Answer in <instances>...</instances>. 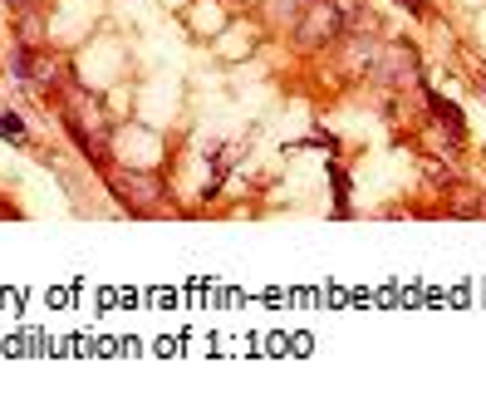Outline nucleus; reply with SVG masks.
Returning a JSON list of instances; mask_svg holds the SVG:
<instances>
[{
    "mask_svg": "<svg viewBox=\"0 0 486 418\" xmlns=\"http://www.w3.org/2000/svg\"><path fill=\"white\" fill-rule=\"evenodd\" d=\"M339 30H344V10H339L334 0H314V5L304 10V20H300L295 40H300L304 50H319V45H329Z\"/></svg>",
    "mask_w": 486,
    "mask_h": 418,
    "instance_id": "f257e3e1",
    "label": "nucleus"
},
{
    "mask_svg": "<svg viewBox=\"0 0 486 418\" xmlns=\"http://www.w3.org/2000/svg\"><path fill=\"white\" fill-rule=\"evenodd\" d=\"M108 187H113L118 202H128V207H153V202L162 197V182L148 178V173H108Z\"/></svg>",
    "mask_w": 486,
    "mask_h": 418,
    "instance_id": "f03ea898",
    "label": "nucleus"
},
{
    "mask_svg": "<svg viewBox=\"0 0 486 418\" xmlns=\"http://www.w3.org/2000/svg\"><path fill=\"white\" fill-rule=\"evenodd\" d=\"M379 74L389 79L393 89H398V84H408V79H417V50H413V45H398V50H389Z\"/></svg>",
    "mask_w": 486,
    "mask_h": 418,
    "instance_id": "7ed1b4c3",
    "label": "nucleus"
},
{
    "mask_svg": "<svg viewBox=\"0 0 486 418\" xmlns=\"http://www.w3.org/2000/svg\"><path fill=\"white\" fill-rule=\"evenodd\" d=\"M427 104H432V113H437V123H447V128H452V138H457V143L467 138V123H462V113H457V104H447L442 94H427Z\"/></svg>",
    "mask_w": 486,
    "mask_h": 418,
    "instance_id": "20e7f679",
    "label": "nucleus"
},
{
    "mask_svg": "<svg viewBox=\"0 0 486 418\" xmlns=\"http://www.w3.org/2000/svg\"><path fill=\"white\" fill-rule=\"evenodd\" d=\"M0 138H5V143H25V138H30V133H25V118H20V113H5V118H0Z\"/></svg>",
    "mask_w": 486,
    "mask_h": 418,
    "instance_id": "39448f33",
    "label": "nucleus"
},
{
    "mask_svg": "<svg viewBox=\"0 0 486 418\" xmlns=\"http://www.w3.org/2000/svg\"><path fill=\"white\" fill-rule=\"evenodd\" d=\"M427 182H432V187H452V168L432 163V168H427Z\"/></svg>",
    "mask_w": 486,
    "mask_h": 418,
    "instance_id": "423d86ee",
    "label": "nucleus"
},
{
    "mask_svg": "<svg viewBox=\"0 0 486 418\" xmlns=\"http://www.w3.org/2000/svg\"><path fill=\"white\" fill-rule=\"evenodd\" d=\"M304 0H271V10L280 15V20H295V10H300Z\"/></svg>",
    "mask_w": 486,
    "mask_h": 418,
    "instance_id": "0eeeda50",
    "label": "nucleus"
},
{
    "mask_svg": "<svg viewBox=\"0 0 486 418\" xmlns=\"http://www.w3.org/2000/svg\"><path fill=\"white\" fill-rule=\"evenodd\" d=\"M398 5H408L413 15H427V0H398Z\"/></svg>",
    "mask_w": 486,
    "mask_h": 418,
    "instance_id": "6e6552de",
    "label": "nucleus"
}]
</instances>
